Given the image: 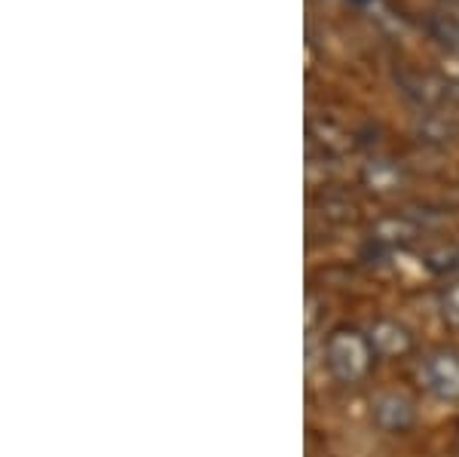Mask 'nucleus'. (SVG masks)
<instances>
[{
	"instance_id": "obj_1",
	"label": "nucleus",
	"mask_w": 459,
	"mask_h": 457,
	"mask_svg": "<svg viewBox=\"0 0 459 457\" xmlns=\"http://www.w3.org/2000/svg\"><path fill=\"white\" fill-rule=\"evenodd\" d=\"M325 363H328L331 374H334L340 384H359V381H365L374 363V350L368 344V335L350 326L331 331L328 341H325Z\"/></svg>"
},
{
	"instance_id": "obj_2",
	"label": "nucleus",
	"mask_w": 459,
	"mask_h": 457,
	"mask_svg": "<svg viewBox=\"0 0 459 457\" xmlns=\"http://www.w3.org/2000/svg\"><path fill=\"white\" fill-rule=\"evenodd\" d=\"M420 381L426 384L429 393L438 400L459 402V356L454 350H435L429 353L420 365Z\"/></svg>"
},
{
	"instance_id": "obj_3",
	"label": "nucleus",
	"mask_w": 459,
	"mask_h": 457,
	"mask_svg": "<svg viewBox=\"0 0 459 457\" xmlns=\"http://www.w3.org/2000/svg\"><path fill=\"white\" fill-rule=\"evenodd\" d=\"M365 335L377 359H402L413 350V335L395 320H377Z\"/></svg>"
},
{
	"instance_id": "obj_4",
	"label": "nucleus",
	"mask_w": 459,
	"mask_h": 457,
	"mask_svg": "<svg viewBox=\"0 0 459 457\" xmlns=\"http://www.w3.org/2000/svg\"><path fill=\"white\" fill-rule=\"evenodd\" d=\"M371 417L383 433H407L417 421V409L402 393H380L371 405Z\"/></svg>"
},
{
	"instance_id": "obj_5",
	"label": "nucleus",
	"mask_w": 459,
	"mask_h": 457,
	"mask_svg": "<svg viewBox=\"0 0 459 457\" xmlns=\"http://www.w3.org/2000/svg\"><path fill=\"white\" fill-rule=\"evenodd\" d=\"M441 313H444V320H447L450 326L459 329V283L447 286V289L441 292Z\"/></svg>"
}]
</instances>
